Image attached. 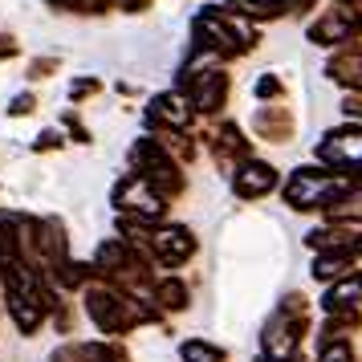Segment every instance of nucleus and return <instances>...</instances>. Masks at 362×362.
Masks as SVG:
<instances>
[{
    "label": "nucleus",
    "mask_w": 362,
    "mask_h": 362,
    "mask_svg": "<svg viewBox=\"0 0 362 362\" xmlns=\"http://www.w3.org/2000/svg\"><path fill=\"white\" fill-rule=\"evenodd\" d=\"M252 131L269 139V143H285L289 131H293V118L285 115V106H264V110L252 115Z\"/></svg>",
    "instance_id": "obj_12"
},
{
    "label": "nucleus",
    "mask_w": 362,
    "mask_h": 362,
    "mask_svg": "<svg viewBox=\"0 0 362 362\" xmlns=\"http://www.w3.org/2000/svg\"><path fill=\"white\" fill-rule=\"evenodd\" d=\"M183 362H224V350L204 338H192V342H183Z\"/></svg>",
    "instance_id": "obj_17"
},
{
    "label": "nucleus",
    "mask_w": 362,
    "mask_h": 362,
    "mask_svg": "<svg viewBox=\"0 0 362 362\" xmlns=\"http://www.w3.org/2000/svg\"><path fill=\"white\" fill-rule=\"evenodd\" d=\"M212 155H216V163H248V159H252V143H248L245 139V131H240V127H236V122H224V127H220V131L212 134Z\"/></svg>",
    "instance_id": "obj_11"
},
{
    "label": "nucleus",
    "mask_w": 362,
    "mask_h": 362,
    "mask_svg": "<svg viewBox=\"0 0 362 362\" xmlns=\"http://www.w3.org/2000/svg\"><path fill=\"white\" fill-rule=\"evenodd\" d=\"M322 362H354L350 342H326L322 346Z\"/></svg>",
    "instance_id": "obj_19"
},
{
    "label": "nucleus",
    "mask_w": 362,
    "mask_h": 362,
    "mask_svg": "<svg viewBox=\"0 0 362 362\" xmlns=\"http://www.w3.org/2000/svg\"><path fill=\"white\" fill-rule=\"evenodd\" d=\"M53 69H57V57H37V62H29V78L41 82V78H49Z\"/></svg>",
    "instance_id": "obj_22"
},
{
    "label": "nucleus",
    "mask_w": 362,
    "mask_h": 362,
    "mask_svg": "<svg viewBox=\"0 0 362 362\" xmlns=\"http://www.w3.org/2000/svg\"><path fill=\"white\" fill-rule=\"evenodd\" d=\"M21 45H17V37L13 33H0V62H8V57H17Z\"/></svg>",
    "instance_id": "obj_25"
},
{
    "label": "nucleus",
    "mask_w": 362,
    "mask_h": 362,
    "mask_svg": "<svg viewBox=\"0 0 362 362\" xmlns=\"http://www.w3.org/2000/svg\"><path fill=\"white\" fill-rule=\"evenodd\" d=\"M66 131L74 134V143H90V131L78 122V115H66Z\"/></svg>",
    "instance_id": "obj_24"
},
{
    "label": "nucleus",
    "mask_w": 362,
    "mask_h": 362,
    "mask_svg": "<svg viewBox=\"0 0 362 362\" xmlns=\"http://www.w3.org/2000/svg\"><path fill=\"white\" fill-rule=\"evenodd\" d=\"M192 118H196V110H192V102L183 98V94H159L147 106V122L163 134H187Z\"/></svg>",
    "instance_id": "obj_9"
},
{
    "label": "nucleus",
    "mask_w": 362,
    "mask_h": 362,
    "mask_svg": "<svg viewBox=\"0 0 362 362\" xmlns=\"http://www.w3.org/2000/svg\"><path fill=\"white\" fill-rule=\"evenodd\" d=\"M86 313H90V322H94L102 334H127V329L139 326V322L159 317V310L115 293L110 285H86Z\"/></svg>",
    "instance_id": "obj_2"
},
{
    "label": "nucleus",
    "mask_w": 362,
    "mask_h": 362,
    "mask_svg": "<svg viewBox=\"0 0 362 362\" xmlns=\"http://www.w3.org/2000/svg\"><path fill=\"white\" fill-rule=\"evenodd\" d=\"M187 285H183L180 277H163L159 285H155V301L163 305V310H187Z\"/></svg>",
    "instance_id": "obj_16"
},
{
    "label": "nucleus",
    "mask_w": 362,
    "mask_h": 362,
    "mask_svg": "<svg viewBox=\"0 0 362 362\" xmlns=\"http://www.w3.org/2000/svg\"><path fill=\"white\" fill-rule=\"evenodd\" d=\"M281 90H285V86H281V78H277V74H264L261 82L252 86V94H257V98H261V102H269V98H277Z\"/></svg>",
    "instance_id": "obj_20"
},
{
    "label": "nucleus",
    "mask_w": 362,
    "mask_h": 362,
    "mask_svg": "<svg viewBox=\"0 0 362 362\" xmlns=\"http://www.w3.org/2000/svg\"><path fill=\"white\" fill-rule=\"evenodd\" d=\"M131 175L147 183L159 199L183 196V167L175 163V159L167 155V147L155 143V139H139L131 147Z\"/></svg>",
    "instance_id": "obj_3"
},
{
    "label": "nucleus",
    "mask_w": 362,
    "mask_h": 362,
    "mask_svg": "<svg viewBox=\"0 0 362 362\" xmlns=\"http://www.w3.org/2000/svg\"><path fill=\"white\" fill-rule=\"evenodd\" d=\"M147 4H151V0H122V8H127V13H143Z\"/></svg>",
    "instance_id": "obj_27"
},
{
    "label": "nucleus",
    "mask_w": 362,
    "mask_h": 362,
    "mask_svg": "<svg viewBox=\"0 0 362 362\" xmlns=\"http://www.w3.org/2000/svg\"><path fill=\"white\" fill-rule=\"evenodd\" d=\"M342 273H354V248H342V252H317L313 261V281H334Z\"/></svg>",
    "instance_id": "obj_15"
},
{
    "label": "nucleus",
    "mask_w": 362,
    "mask_h": 362,
    "mask_svg": "<svg viewBox=\"0 0 362 362\" xmlns=\"http://www.w3.org/2000/svg\"><path fill=\"white\" fill-rule=\"evenodd\" d=\"M102 90V82L98 78H78V82L69 86V102H82V98H94Z\"/></svg>",
    "instance_id": "obj_18"
},
{
    "label": "nucleus",
    "mask_w": 362,
    "mask_h": 362,
    "mask_svg": "<svg viewBox=\"0 0 362 362\" xmlns=\"http://www.w3.org/2000/svg\"><path fill=\"white\" fill-rule=\"evenodd\" d=\"M317 163H326L329 171H342V175H362V131H329L317 143Z\"/></svg>",
    "instance_id": "obj_5"
},
{
    "label": "nucleus",
    "mask_w": 362,
    "mask_h": 362,
    "mask_svg": "<svg viewBox=\"0 0 362 362\" xmlns=\"http://www.w3.org/2000/svg\"><path fill=\"white\" fill-rule=\"evenodd\" d=\"M289 4H293V13H297V17H305V13L313 8V0H289Z\"/></svg>",
    "instance_id": "obj_28"
},
{
    "label": "nucleus",
    "mask_w": 362,
    "mask_h": 362,
    "mask_svg": "<svg viewBox=\"0 0 362 362\" xmlns=\"http://www.w3.org/2000/svg\"><path fill=\"white\" fill-rule=\"evenodd\" d=\"M53 8H74V13H78V4H82V0H49Z\"/></svg>",
    "instance_id": "obj_29"
},
{
    "label": "nucleus",
    "mask_w": 362,
    "mask_h": 362,
    "mask_svg": "<svg viewBox=\"0 0 362 362\" xmlns=\"http://www.w3.org/2000/svg\"><path fill=\"white\" fill-rule=\"evenodd\" d=\"M33 110H37L33 94H17V98L8 102V115H13V118H25V115H33Z\"/></svg>",
    "instance_id": "obj_21"
},
{
    "label": "nucleus",
    "mask_w": 362,
    "mask_h": 362,
    "mask_svg": "<svg viewBox=\"0 0 362 362\" xmlns=\"http://www.w3.org/2000/svg\"><path fill=\"white\" fill-rule=\"evenodd\" d=\"M358 301H362V273H350L346 281H338V285L329 289L322 305H326L329 313H342V310H354Z\"/></svg>",
    "instance_id": "obj_14"
},
{
    "label": "nucleus",
    "mask_w": 362,
    "mask_h": 362,
    "mask_svg": "<svg viewBox=\"0 0 362 362\" xmlns=\"http://www.w3.org/2000/svg\"><path fill=\"white\" fill-rule=\"evenodd\" d=\"M147 245H151V261L159 264H183L192 252H196V236L180 224H167V228H151L147 232Z\"/></svg>",
    "instance_id": "obj_8"
},
{
    "label": "nucleus",
    "mask_w": 362,
    "mask_h": 362,
    "mask_svg": "<svg viewBox=\"0 0 362 362\" xmlns=\"http://www.w3.org/2000/svg\"><path fill=\"white\" fill-rule=\"evenodd\" d=\"M57 147H62V131H41V134L33 139V151H37V155H41V151H57Z\"/></svg>",
    "instance_id": "obj_23"
},
{
    "label": "nucleus",
    "mask_w": 362,
    "mask_h": 362,
    "mask_svg": "<svg viewBox=\"0 0 362 362\" xmlns=\"http://www.w3.org/2000/svg\"><path fill=\"white\" fill-rule=\"evenodd\" d=\"M342 4H346V0H342ZM354 4H358V0H350V8H354Z\"/></svg>",
    "instance_id": "obj_31"
},
{
    "label": "nucleus",
    "mask_w": 362,
    "mask_h": 362,
    "mask_svg": "<svg viewBox=\"0 0 362 362\" xmlns=\"http://www.w3.org/2000/svg\"><path fill=\"white\" fill-rule=\"evenodd\" d=\"M342 110H346V118H358L362 122V94H346Z\"/></svg>",
    "instance_id": "obj_26"
},
{
    "label": "nucleus",
    "mask_w": 362,
    "mask_h": 362,
    "mask_svg": "<svg viewBox=\"0 0 362 362\" xmlns=\"http://www.w3.org/2000/svg\"><path fill=\"white\" fill-rule=\"evenodd\" d=\"M305 334V317H293V313H277L261 334V346H264V358L269 362H285L293 358L297 342Z\"/></svg>",
    "instance_id": "obj_7"
},
{
    "label": "nucleus",
    "mask_w": 362,
    "mask_h": 362,
    "mask_svg": "<svg viewBox=\"0 0 362 362\" xmlns=\"http://www.w3.org/2000/svg\"><path fill=\"white\" fill-rule=\"evenodd\" d=\"M115 208H118V216H131L139 224H155V220L167 216V199H159L143 180L122 175V180L115 183Z\"/></svg>",
    "instance_id": "obj_4"
},
{
    "label": "nucleus",
    "mask_w": 362,
    "mask_h": 362,
    "mask_svg": "<svg viewBox=\"0 0 362 362\" xmlns=\"http://www.w3.org/2000/svg\"><path fill=\"white\" fill-rule=\"evenodd\" d=\"M277 167L264 163V159H248V163H240L236 171H232V192L240 199H261L269 196L273 187H277Z\"/></svg>",
    "instance_id": "obj_10"
},
{
    "label": "nucleus",
    "mask_w": 362,
    "mask_h": 362,
    "mask_svg": "<svg viewBox=\"0 0 362 362\" xmlns=\"http://www.w3.org/2000/svg\"><path fill=\"white\" fill-rule=\"evenodd\" d=\"M224 4H228V13L248 17V21H277L285 13H293L289 0H224Z\"/></svg>",
    "instance_id": "obj_13"
},
{
    "label": "nucleus",
    "mask_w": 362,
    "mask_h": 362,
    "mask_svg": "<svg viewBox=\"0 0 362 362\" xmlns=\"http://www.w3.org/2000/svg\"><path fill=\"white\" fill-rule=\"evenodd\" d=\"M354 257H362V232H358V240H354Z\"/></svg>",
    "instance_id": "obj_30"
},
{
    "label": "nucleus",
    "mask_w": 362,
    "mask_h": 362,
    "mask_svg": "<svg viewBox=\"0 0 362 362\" xmlns=\"http://www.w3.org/2000/svg\"><path fill=\"white\" fill-rule=\"evenodd\" d=\"M354 37H362V13L350 4H334L310 25L313 45H350Z\"/></svg>",
    "instance_id": "obj_6"
},
{
    "label": "nucleus",
    "mask_w": 362,
    "mask_h": 362,
    "mask_svg": "<svg viewBox=\"0 0 362 362\" xmlns=\"http://www.w3.org/2000/svg\"><path fill=\"white\" fill-rule=\"evenodd\" d=\"M362 187V175H342V171H317V167H297L285 183V204L293 212H338V204Z\"/></svg>",
    "instance_id": "obj_1"
}]
</instances>
